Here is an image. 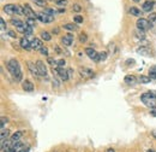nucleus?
I'll return each mask as SVG.
<instances>
[{"mask_svg": "<svg viewBox=\"0 0 156 152\" xmlns=\"http://www.w3.org/2000/svg\"><path fill=\"white\" fill-rule=\"evenodd\" d=\"M137 53L140 55V56H149V57H153V50L147 47V46H140L137 48Z\"/></svg>", "mask_w": 156, "mask_h": 152, "instance_id": "obj_10", "label": "nucleus"}, {"mask_svg": "<svg viewBox=\"0 0 156 152\" xmlns=\"http://www.w3.org/2000/svg\"><path fill=\"white\" fill-rule=\"evenodd\" d=\"M4 11L9 15V16H15V15H24L23 7L16 4H7L4 6Z\"/></svg>", "mask_w": 156, "mask_h": 152, "instance_id": "obj_3", "label": "nucleus"}, {"mask_svg": "<svg viewBox=\"0 0 156 152\" xmlns=\"http://www.w3.org/2000/svg\"><path fill=\"white\" fill-rule=\"evenodd\" d=\"M53 73H55L62 81H67L70 78L69 74H67V70H65L64 68H55V70H53Z\"/></svg>", "mask_w": 156, "mask_h": 152, "instance_id": "obj_9", "label": "nucleus"}, {"mask_svg": "<svg viewBox=\"0 0 156 152\" xmlns=\"http://www.w3.org/2000/svg\"><path fill=\"white\" fill-rule=\"evenodd\" d=\"M87 40H88V36H87L85 33H82V34L79 35V41H80V42H85Z\"/></svg>", "mask_w": 156, "mask_h": 152, "instance_id": "obj_35", "label": "nucleus"}, {"mask_svg": "<svg viewBox=\"0 0 156 152\" xmlns=\"http://www.w3.org/2000/svg\"><path fill=\"white\" fill-rule=\"evenodd\" d=\"M106 152H115V151H114L113 149H108V150H107V151H106Z\"/></svg>", "mask_w": 156, "mask_h": 152, "instance_id": "obj_49", "label": "nucleus"}, {"mask_svg": "<svg viewBox=\"0 0 156 152\" xmlns=\"http://www.w3.org/2000/svg\"><path fill=\"white\" fill-rule=\"evenodd\" d=\"M53 87H55V88L59 87V81L57 78H53Z\"/></svg>", "mask_w": 156, "mask_h": 152, "instance_id": "obj_44", "label": "nucleus"}, {"mask_svg": "<svg viewBox=\"0 0 156 152\" xmlns=\"http://www.w3.org/2000/svg\"><path fill=\"white\" fill-rule=\"evenodd\" d=\"M40 36H41V39H42L43 41H51V40H52V35H51L48 32H41Z\"/></svg>", "mask_w": 156, "mask_h": 152, "instance_id": "obj_27", "label": "nucleus"}, {"mask_svg": "<svg viewBox=\"0 0 156 152\" xmlns=\"http://www.w3.org/2000/svg\"><path fill=\"white\" fill-rule=\"evenodd\" d=\"M151 92H153V94L155 95V98H156V91H151Z\"/></svg>", "mask_w": 156, "mask_h": 152, "instance_id": "obj_51", "label": "nucleus"}, {"mask_svg": "<svg viewBox=\"0 0 156 152\" xmlns=\"http://www.w3.org/2000/svg\"><path fill=\"white\" fill-rule=\"evenodd\" d=\"M11 24L15 25L16 28H20V27H22V25H24V23H23L20 19H16V18L11 19Z\"/></svg>", "mask_w": 156, "mask_h": 152, "instance_id": "obj_29", "label": "nucleus"}, {"mask_svg": "<svg viewBox=\"0 0 156 152\" xmlns=\"http://www.w3.org/2000/svg\"><path fill=\"white\" fill-rule=\"evenodd\" d=\"M148 21H149V23H150L151 29H154V28L156 27V12L150 13V15H149V17H148Z\"/></svg>", "mask_w": 156, "mask_h": 152, "instance_id": "obj_22", "label": "nucleus"}, {"mask_svg": "<svg viewBox=\"0 0 156 152\" xmlns=\"http://www.w3.org/2000/svg\"><path fill=\"white\" fill-rule=\"evenodd\" d=\"M61 42H62V45H64L65 47L71 46L72 42H73V35H72V34H66V35H64V36L61 38Z\"/></svg>", "mask_w": 156, "mask_h": 152, "instance_id": "obj_12", "label": "nucleus"}, {"mask_svg": "<svg viewBox=\"0 0 156 152\" xmlns=\"http://www.w3.org/2000/svg\"><path fill=\"white\" fill-rule=\"evenodd\" d=\"M72 10H73L75 12H80V11H82V7H80V5H78V4H75V5L72 6Z\"/></svg>", "mask_w": 156, "mask_h": 152, "instance_id": "obj_36", "label": "nucleus"}, {"mask_svg": "<svg viewBox=\"0 0 156 152\" xmlns=\"http://www.w3.org/2000/svg\"><path fill=\"white\" fill-rule=\"evenodd\" d=\"M151 81V78L149 77V76H147V75H140L139 77H138V82H140V83H149Z\"/></svg>", "mask_w": 156, "mask_h": 152, "instance_id": "obj_26", "label": "nucleus"}, {"mask_svg": "<svg viewBox=\"0 0 156 152\" xmlns=\"http://www.w3.org/2000/svg\"><path fill=\"white\" fill-rule=\"evenodd\" d=\"M29 151H30V149H29V147H27V149H25L23 152H29Z\"/></svg>", "mask_w": 156, "mask_h": 152, "instance_id": "obj_50", "label": "nucleus"}, {"mask_svg": "<svg viewBox=\"0 0 156 152\" xmlns=\"http://www.w3.org/2000/svg\"><path fill=\"white\" fill-rule=\"evenodd\" d=\"M136 25H137V29L140 30V32H147L148 29H151L149 21H148L147 18H142V17L137 19Z\"/></svg>", "mask_w": 156, "mask_h": 152, "instance_id": "obj_4", "label": "nucleus"}, {"mask_svg": "<svg viewBox=\"0 0 156 152\" xmlns=\"http://www.w3.org/2000/svg\"><path fill=\"white\" fill-rule=\"evenodd\" d=\"M5 124H7V118L1 117V129H5Z\"/></svg>", "mask_w": 156, "mask_h": 152, "instance_id": "obj_40", "label": "nucleus"}, {"mask_svg": "<svg viewBox=\"0 0 156 152\" xmlns=\"http://www.w3.org/2000/svg\"><path fill=\"white\" fill-rule=\"evenodd\" d=\"M147 152H156V151H154V150H148Z\"/></svg>", "mask_w": 156, "mask_h": 152, "instance_id": "obj_52", "label": "nucleus"}, {"mask_svg": "<svg viewBox=\"0 0 156 152\" xmlns=\"http://www.w3.org/2000/svg\"><path fill=\"white\" fill-rule=\"evenodd\" d=\"M53 33H54V34H58V33H59V29H53Z\"/></svg>", "mask_w": 156, "mask_h": 152, "instance_id": "obj_48", "label": "nucleus"}, {"mask_svg": "<svg viewBox=\"0 0 156 152\" xmlns=\"http://www.w3.org/2000/svg\"><path fill=\"white\" fill-rule=\"evenodd\" d=\"M124 81H125V83H126V85L133 86V85H136L137 82H138V78L133 75H126L125 76V78H124Z\"/></svg>", "mask_w": 156, "mask_h": 152, "instance_id": "obj_20", "label": "nucleus"}, {"mask_svg": "<svg viewBox=\"0 0 156 152\" xmlns=\"http://www.w3.org/2000/svg\"><path fill=\"white\" fill-rule=\"evenodd\" d=\"M62 28L66 29V30H69V32H75V30H77V25L73 24V23H66V24L62 25Z\"/></svg>", "mask_w": 156, "mask_h": 152, "instance_id": "obj_23", "label": "nucleus"}, {"mask_svg": "<svg viewBox=\"0 0 156 152\" xmlns=\"http://www.w3.org/2000/svg\"><path fill=\"white\" fill-rule=\"evenodd\" d=\"M66 64V62H65V59H59L58 60V66L57 68H64V65Z\"/></svg>", "mask_w": 156, "mask_h": 152, "instance_id": "obj_39", "label": "nucleus"}, {"mask_svg": "<svg viewBox=\"0 0 156 152\" xmlns=\"http://www.w3.org/2000/svg\"><path fill=\"white\" fill-rule=\"evenodd\" d=\"M130 63L131 64H135V59H127L126 60V64H130Z\"/></svg>", "mask_w": 156, "mask_h": 152, "instance_id": "obj_46", "label": "nucleus"}, {"mask_svg": "<svg viewBox=\"0 0 156 152\" xmlns=\"http://www.w3.org/2000/svg\"><path fill=\"white\" fill-rule=\"evenodd\" d=\"M24 150H25V144L22 142V141H17L12 145L11 152H23Z\"/></svg>", "mask_w": 156, "mask_h": 152, "instance_id": "obj_13", "label": "nucleus"}, {"mask_svg": "<svg viewBox=\"0 0 156 152\" xmlns=\"http://www.w3.org/2000/svg\"><path fill=\"white\" fill-rule=\"evenodd\" d=\"M12 145L13 142L11 140H5L1 142V152H11V149H12Z\"/></svg>", "mask_w": 156, "mask_h": 152, "instance_id": "obj_15", "label": "nucleus"}, {"mask_svg": "<svg viewBox=\"0 0 156 152\" xmlns=\"http://www.w3.org/2000/svg\"><path fill=\"white\" fill-rule=\"evenodd\" d=\"M25 23L28 24V25H30V27H36V19H33V18H27L25 21Z\"/></svg>", "mask_w": 156, "mask_h": 152, "instance_id": "obj_32", "label": "nucleus"}, {"mask_svg": "<svg viewBox=\"0 0 156 152\" xmlns=\"http://www.w3.org/2000/svg\"><path fill=\"white\" fill-rule=\"evenodd\" d=\"M148 76H149L151 80H156V65H153V66L149 69Z\"/></svg>", "mask_w": 156, "mask_h": 152, "instance_id": "obj_25", "label": "nucleus"}, {"mask_svg": "<svg viewBox=\"0 0 156 152\" xmlns=\"http://www.w3.org/2000/svg\"><path fill=\"white\" fill-rule=\"evenodd\" d=\"M6 34H7V35H9V36H11V38H16V33H15V32H12V30H7V32H6Z\"/></svg>", "mask_w": 156, "mask_h": 152, "instance_id": "obj_42", "label": "nucleus"}, {"mask_svg": "<svg viewBox=\"0 0 156 152\" xmlns=\"http://www.w3.org/2000/svg\"><path fill=\"white\" fill-rule=\"evenodd\" d=\"M132 1H135V2H139L140 0H132Z\"/></svg>", "mask_w": 156, "mask_h": 152, "instance_id": "obj_53", "label": "nucleus"}, {"mask_svg": "<svg viewBox=\"0 0 156 152\" xmlns=\"http://www.w3.org/2000/svg\"><path fill=\"white\" fill-rule=\"evenodd\" d=\"M47 62L52 65V66H58V60H55L54 58H52V57H48L47 58Z\"/></svg>", "mask_w": 156, "mask_h": 152, "instance_id": "obj_33", "label": "nucleus"}, {"mask_svg": "<svg viewBox=\"0 0 156 152\" xmlns=\"http://www.w3.org/2000/svg\"><path fill=\"white\" fill-rule=\"evenodd\" d=\"M140 100H142V103L145 106H148L150 109H155L156 108V98L155 95L153 94L151 91H149V92H147V93L140 95Z\"/></svg>", "mask_w": 156, "mask_h": 152, "instance_id": "obj_2", "label": "nucleus"}, {"mask_svg": "<svg viewBox=\"0 0 156 152\" xmlns=\"http://www.w3.org/2000/svg\"><path fill=\"white\" fill-rule=\"evenodd\" d=\"M67 74H69V77L71 78V77L73 76V70H72V69H67Z\"/></svg>", "mask_w": 156, "mask_h": 152, "instance_id": "obj_45", "label": "nucleus"}, {"mask_svg": "<svg viewBox=\"0 0 156 152\" xmlns=\"http://www.w3.org/2000/svg\"><path fill=\"white\" fill-rule=\"evenodd\" d=\"M40 52H41L43 56H47V57H48V48H47L46 46H43V47L40 50Z\"/></svg>", "mask_w": 156, "mask_h": 152, "instance_id": "obj_37", "label": "nucleus"}, {"mask_svg": "<svg viewBox=\"0 0 156 152\" xmlns=\"http://www.w3.org/2000/svg\"><path fill=\"white\" fill-rule=\"evenodd\" d=\"M6 68H7V70L10 71V74L13 76V78L16 81H20L22 80V70H20V65L17 59L12 58V59L7 60Z\"/></svg>", "mask_w": 156, "mask_h": 152, "instance_id": "obj_1", "label": "nucleus"}, {"mask_svg": "<svg viewBox=\"0 0 156 152\" xmlns=\"http://www.w3.org/2000/svg\"><path fill=\"white\" fill-rule=\"evenodd\" d=\"M129 12H130L132 16H135V17H142V11L138 10L137 7H131V9L129 10Z\"/></svg>", "mask_w": 156, "mask_h": 152, "instance_id": "obj_24", "label": "nucleus"}, {"mask_svg": "<svg viewBox=\"0 0 156 152\" xmlns=\"http://www.w3.org/2000/svg\"><path fill=\"white\" fill-rule=\"evenodd\" d=\"M20 47L24 48V50H31V41H29V39L27 36L20 39Z\"/></svg>", "mask_w": 156, "mask_h": 152, "instance_id": "obj_18", "label": "nucleus"}, {"mask_svg": "<svg viewBox=\"0 0 156 152\" xmlns=\"http://www.w3.org/2000/svg\"><path fill=\"white\" fill-rule=\"evenodd\" d=\"M36 66H37V70H39V75L47 78L48 77V71H47V66L44 65V63L42 60H36Z\"/></svg>", "mask_w": 156, "mask_h": 152, "instance_id": "obj_6", "label": "nucleus"}, {"mask_svg": "<svg viewBox=\"0 0 156 152\" xmlns=\"http://www.w3.org/2000/svg\"><path fill=\"white\" fill-rule=\"evenodd\" d=\"M154 5H155V2H154V1L148 0V1H145V2L142 5V10H143L144 12H150V11L154 9Z\"/></svg>", "mask_w": 156, "mask_h": 152, "instance_id": "obj_19", "label": "nucleus"}, {"mask_svg": "<svg viewBox=\"0 0 156 152\" xmlns=\"http://www.w3.org/2000/svg\"><path fill=\"white\" fill-rule=\"evenodd\" d=\"M0 25H1V29H2V30L6 29V23H5V21L2 18H0Z\"/></svg>", "mask_w": 156, "mask_h": 152, "instance_id": "obj_43", "label": "nucleus"}, {"mask_svg": "<svg viewBox=\"0 0 156 152\" xmlns=\"http://www.w3.org/2000/svg\"><path fill=\"white\" fill-rule=\"evenodd\" d=\"M73 19H75V22H76L77 24H79V23H83V17H82V16H79V15H78V16H76Z\"/></svg>", "mask_w": 156, "mask_h": 152, "instance_id": "obj_41", "label": "nucleus"}, {"mask_svg": "<svg viewBox=\"0 0 156 152\" xmlns=\"http://www.w3.org/2000/svg\"><path fill=\"white\" fill-rule=\"evenodd\" d=\"M27 64H28V68H29L31 75L34 76V77H39L40 75H39V70H37L36 64H34L33 62H27Z\"/></svg>", "mask_w": 156, "mask_h": 152, "instance_id": "obj_17", "label": "nucleus"}, {"mask_svg": "<svg viewBox=\"0 0 156 152\" xmlns=\"http://www.w3.org/2000/svg\"><path fill=\"white\" fill-rule=\"evenodd\" d=\"M43 47L42 45V41L37 38H34L31 40V50H35V51H40L41 48Z\"/></svg>", "mask_w": 156, "mask_h": 152, "instance_id": "obj_16", "label": "nucleus"}, {"mask_svg": "<svg viewBox=\"0 0 156 152\" xmlns=\"http://www.w3.org/2000/svg\"><path fill=\"white\" fill-rule=\"evenodd\" d=\"M151 115H153L154 117H156V108L155 109H151Z\"/></svg>", "mask_w": 156, "mask_h": 152, "instance_id": "obj_47", "label": "nucleus"}, {"mask_svg": "<svg viewBox=\"0 0 156 152\" xmlns=\"http://www.w3.org/2000/svg\"><path fill=\"white\" fill-rule=\"evenodd\" d=\"M9 134H10V131H9V129H1V134H0V136H1V142L5 141V140H7Z\"/></svg>", "mask_w": 156, "mask_h": 152, "instance_id": "obj_28", "label": "nucleus"}, {"mask_svg": "<svg viewBox=\"0 0 156 152\" xmlns=\"http://www.w3.org/2000/svg\"><path fill=\"white\" fill-rule=\"evenodd\" d=\"M106 58H107V52H106V51H103V52H100V53H98V62H103V60H106Z\"/></svg>", "mask_w": 156, "mask_h": 152, "instance_id": "obj_30", "label": "nucleus"}, {"mask_svg": "<svg viewBox=\"0 0 156 152\" xmlns=\"http://www.w3.org/2000/svg\"><path fill=\"white\" fill-rule=\"evenodd\" d=\"M44 12H46V13H48V15H51V16H53V17H54V15H55V11H54V10H52V9H48V7L44 10Z\"/></svg>", "mask_w": 156, "mask_h": 152, "instance_id": "obj_38", "label": "nucleus"}, {"mask_svg": "<svg viewBox=\"0 0 156 152\" xmlns=\"http://www.w3.org/2000/svg\"><path fill=\"white\" fill-rule=\"evenodd\" d=\"M22 88H23V91H25V92H33L35 87H34V83H33L31 81L25 80V81H23V83H22Z\"/></svg>", "mask_w": 156, "mask_h": 152, "instance_id": "obj_14", "label": "nucleus"}, {"mask_svg": "<svg viewBox=\"0 0 156 152\" xmlns=\"http://www.w3.org/2000/svg\"><path fill=\"white\" fill-rule=\"evenodd\" d=\"M85 55L90 58V59H93V60L98 62V53L94 50V48H93V47H87V48H85Z\"/></svg>", "mask_w": 156, "mask_h": 152, "instance_id": "obj_11", "label": "nucleus"}, {"mask_svg": "<svg viewBox=\"0 0 156 152\" xmlns=\"http://www.w3.org/2000/svg\"><path fill=\"white\" fill-rule=\"evenodd\" d=\"M23 11H24L25 17H28V18H33V19H37V13H35V11L30 7V5L25 4V5L23 6Z\"/></svg>", "mask_w": 156, "mask_h": 152, "instance_id": "obj_7", "label": "nucleus"}, {"mask_svg": "<svg viewBox=\"0 0 156 152\" xmlns=\"http://www.w3.org/2000/svg\"><path fill=\"white\" fill-rule=\"evenodd\" d=\"M78 73H79L80 77H83V78H91L95 76V71H93L91 69L85 68V66H80L78 69Z\"/></svg>", "mask_w": 156, "mask_h": 152, "instance_id": "obj_5", "label": "nucleus"}, {"mask_svg": "<svg viewBox=\"0 0 156 152\" xmlns=\"http://www.w3.org/2000/svg\"><path fill=\"white\" fill-rule=\"evenodd\" d=\"M37 6L40 7H46L47 6V2H46V0H33Z\"/></svg>", "mask_w": 156, "mask_h": 152, "instance_id": "obj_31", "label": "nucleus"}, {"mask_svg": "<svg viewBox=\"0 0 156 152\" xmlns=\"http://www.w3.org/2000/svg\"><path fill=\"white\" fill-rule=\"evenodd\" d=\"M55 4L58 6H66L67 5V0H55Z\"/></svg>", "mask_w": 156, "mask_h": 152, "instance_id": "obj_34", "label": "nucleus"}, {"mask_svg": "<svg viewBox=\"0 0 156 152\" xmlns=\"http://www.w3.org/2000/svg\"><path fill=\"white\" fill-rule=\"evenodd\" d=\"M37 19L42 23H52L54 21V17L46 13V12H40V13H37Z\"/></svg>", "mask_w": 156, "mask_h": 152, "instance_id": "obj_8", "label": "nucleus"}, {"mask_svg": "<svg viewBox=\"0 0 156 152\" xmlns=\"http://www.w3.org/2000/svg\"><path fill=\"white\" fill-rule=\"evenodd\" d=\"M22 136H23V132H20V131H18V132H16V133H13L12 135H11V138H10V140L15 144V142H17V141H20V139H22Z\"/></svg>", "mask_w": 156, "mask_h": 152, "instance_id": "obj_21", "label": "nucleus"}]
</instances>
